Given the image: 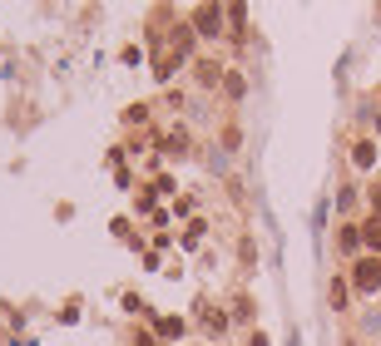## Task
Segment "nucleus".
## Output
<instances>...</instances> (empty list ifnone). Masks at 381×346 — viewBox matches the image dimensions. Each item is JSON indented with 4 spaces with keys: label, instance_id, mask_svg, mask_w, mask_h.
<instances>
[{
    "label": "nucleus",
    "instance_id": "obj_3",
    "mask_svg": "<svg viewBox=\"0 0 381 346\" xmlns=\"http://www.w3.org/2000/svg\"><path fill=\"white\" fill-rule=\"evenodd\" d=\"M361 243H366L371 253H381V218H366V223H361Z\"/></svg>",
    "mask_w": 381,
    "mask_h": 346
},
{
    "label": "nucleus",
    "instance_id": "obj_7",
    "mask_svg": "<svg viewBox=\"0 0 381 346\" xmlns=\"http://www.w3.org/2000/svg\"><path fill=\"white\" fill-rule=\"evenodd\" d=\"M163 149H169V153H184V149H188V139H184V134H169V139H163Z\"/></svg>",
    "mask_w": 381,
    "mask_h": 346
},
{
    "label": "nucleus",
    "instance_id": "obj_8",
    "mask_svg": "<svg viewBox=\"0 0 381 346\" xmlns=\"http://www.w3.org/2000/svg\"><path fill=\"white\" fill-rule=\"evenodd\" d=\"M233 317H238V322H248V317H253V302H248V297H238V302H233Z\"/></svg>",
    "mask_w": 381,
    "mask_h": 346
},
{
    "label": "nucleus",
    "instance_id": "obj_2",
    "mask_svg": "<svg viewBox=\"0 0 381 346\" xmlns=\"http://www.w3.org/2000/svg\"><path fill=\"white\" fill-rule=\"evenodd\" d=\"M218 30H223V10H213V6H198L193 10V35H218Z\"/></svg>",
    "mask_w": 381,
    "mask_h": 346
},
{
    "label": "nucleus",
    "instance_id": "obj_9",
    "mask_svg": "<svg viewBox=\"0 0 381 346\" xmlns=\"http://www.w3.org/2000/svg\"><path fill=\"white\" fill-rule=\"evenodd\" d=\"M376 208H381V188H376Z\"/></svg>",
    "mask_w": 381,
    "mask_h": 346
},
{
    "label": "nucleus",
    "instance_id": "obj_6",
    "mask_svg": "<svg viewBox=\"0 0 381 346\" xmlns=\"http://www.w3.org/2000/svg\"><path fill=\"white\" fill-rule=\"evenodd\" d=\"M223 89H228L233 99H243V80H238V70H228V80H223Z\"/></svg>",
    "mask_w": 381,
    "mask_h": 346
},
{
    "label": "nucleus",
    "instance_id": "obj_5",
    "mask_svg": "<svg viewBox=\"0 0 381 346\" xmlns=\"http://www.w3.org/2000/svg\"><path fill=\"white\" fill-rule=\"evenodd\" d=\"M352 158H357V163H361V168H366V163H371V158H376V144H371V139H361V144H357V149H352Z\"/></svg>",
    "mask_w": 381,
    "mask_h": 346
},
{
    "label": "nucleus",
    "instance_id": "obj_4",
    "mask_svg": "<svg viewBox=\"0 0 381 346\" xmlns=\"http://www.w3.org/2000/svg\"><path fill=\"white\" fill-rule=\"evenodd\" d=\"M228 70H218V60H198V84H223Z\"/></svg>",
    "mask_w": 381,
    "mask_h": 346
},
{
    "label": "nucleus",
    "instance_id": "obj_1",
    "mask_svg": "<svg viewBox=\"0 0 381 346\" xmlns=\"http://www.w3.org/2000/svg\"><path fill=\"white\" fill-rule=\"evenodd\" d=\"M352 287L357 292H381V257H357L352 262Z\"/></svg>",
    "mask_w": 381,
    "mask_h": 346
}]
</instances>
